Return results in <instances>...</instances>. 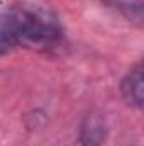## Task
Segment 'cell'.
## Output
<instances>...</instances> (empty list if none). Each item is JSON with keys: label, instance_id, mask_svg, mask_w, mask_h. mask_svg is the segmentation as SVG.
Returning a JSON list of instances; mask_svg holds the SVG:
<instances>
[{"label": "cell", "instance_id": "cell-1", "mask_svg": "<svg viewBox=\"0 0 144 146\" xmlns=\"http://www.w3.org/2000/svg\"><path fill=\"white\" fill-rule=\"evenodd\" d=\"M14 27L19 34L20 44L46 46L59 37V26L56 19L41 9L20 7L9 12Z\"/></svg>", "mask_w": 144, "mask_h": 146}, {"label": "cell", "instance_id": "cell-3", "mask_svg": "<svg viewBox=\"0 0 144 146\" xmlns=\"http://www.w3.org/2000/svg\"><path fill=\"white\" fill-rule=\"evenodd\" d=\"M20 44L19 34L14 27V22L9 15V12L5 15L0 17V54L9 53L10 49L17 48Z\"/></svg>", "mask_w": 144, "mask_h": 146}, {"label": "cell", "instance_id": "cell-4", "mask_svg": "<svg viewBox=\"0 0 144 146\" xmlns=\"http://www.w3.org/2000/svg\"><path fill=\"white\" fill-rule=\"evenodd\" d=\"M105 138L104 124L97 119H88V124L81 131V143L85 146H100Z\"/></svg>", "mask_w": 144, "mask_h": 146}, {"label": "cell", "instance_id": "cell-2", "mask_svg": "<svg viewBox=\"0 0 144 146\" xmlns=\"http://www.w3.org/2000/svg\"><path fill=\"white\" fill-rule=\"evenodd\" d=\"M143 66L136 65L131 72L126 75L124 82H122V95L126 97V100L134 106V107H141L143 106Z\"/></svg>", "mask_w": 144, "mask_h": 146}]
</instances>
